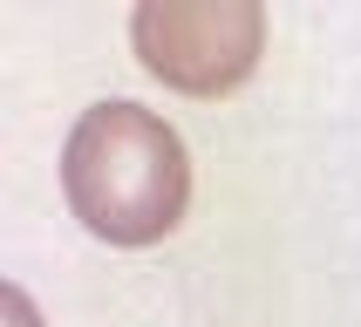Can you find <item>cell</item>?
I'll use <instances>...</instances> for the list:
<instances>
[{
  "instance_id": "1",
  "label": "cell",
  "mask_w": 361,
  "mask_h": 327,
  "mask_svg": "<svg viewBox=\"0 0 361 327\" xmlns=\"http://www.w3.org/2000/svg\"><path fill=\"white\" fill-rule=\"evenodd\" d=\"M61 191L75 218L109 245H150L178 232L191 198V164L171 123H157L137 102H96L68 137Z\"/></svg>"
},
{
  "instance_id": "2",
  "label": "cell",
  "mask_w": 361,
  "mask_h": 327,
  "mask_svg": "<svg viewBox=\"0 0 361 327\" xmlns=\"http://www.w3.org/2000/svg\"><path fill=\"white\" fill-rule=\"evenodd\" d=\"M143 68L191 96L232 89L259 55V7H143L137 14Z\"/></svg>"
}]
</instances>
